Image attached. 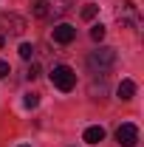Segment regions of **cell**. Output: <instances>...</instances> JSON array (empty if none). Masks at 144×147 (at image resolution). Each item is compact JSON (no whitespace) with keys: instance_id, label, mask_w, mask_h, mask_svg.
Here are the masks:
<instances>
[{"instance_id":"1","label":"cell","mask_w":144,"mask_h":147,"mask_svg":"<svg viewBox=\"0 0 144 147\" xmlns=\"http://www.w3.org/2000/svg\"><path fill=\"white\" fill-rule=\"evenodd\" d=\"M71 0H37L34 3V17L37 20H59L71 11Z\"/></svg>"},{"instance_id":"2","label":"cell","mask_w":144,"mask_h":147,"mask_svg":"<svg viewBox=\"0 0 144 147\" xmlns=\"http://www.w3.org/2000/svg\"><path fill=\"white\" fill-rule=\"evenodd\" d=\"M116 65V48H110V45H102L99 51H93V54L88 57V68L93 74H105L110 71Z\"/></svg>"},{"instance_id":"3","label":"cell","mask_w":144,"mask_h":147,"mask_svg":"<svg viewBox=\"0 0 144 147\" xmlns=\"http://www.w3.org/2000/svg\"><path fill=\"white\" fill-rule=\"evenodd\" d=\"M51 82H54V88H59V91H73V85H76V74H73V68H68V65H54L51 68Z\"/></svg>"},{"instance_id":"4","label":"cell","mask_w":144,"mask_h":147,"mask_svg":"<svg viewBox=\"0 0 144 147\" xmlns=\"http://www.w3.org/2000/svg\"><path fill=\"white\" fill-rule=\"evenodd\" d=\"M116 142H119L122 147H133L136 142H139V127H136V125H130V122L122 125V127L116 130Z\"/></svg>"},{"instance_id":"5","label":"cell","mask_w":144,"mask_h":147,"mask_svg":"<svg viewBox=\"0 0 144 147\" xmlns=\"http://www.w3.org/2000/svg\"><path fill=\"white\" fill-rule=\"evenodd\" d=\"M51 37H54V42H59V45H68V42L76 40V28L68 26V23H59V26L51 28Z\"/></svg>"},{"instance_id":"6","label":"cell","mask_w":144,"mask_h":147,"mask_svg":"<svg viewBox=\"0 0 144 147\" xmlns=\"http://www.w3.org/2000/svg\"><path fill=\"white\" fill-rule=\"evenodd\" d=\"M116 20H119V23H133V26H139L136 6H133V3H122V9L116 11Z\"/></svg>"},{"instance_id":"7","label":"cell","mask_w":144,"mask_h":147,"mask_svg":"<svg viewBox=\"0 0 144 147\" xmlns=\"http://www.w3.org/2000/svg\"><path fill=\"white\" fill-rule=\"evenodd\" d=\"M0 26H11V28H9L11 34H23V31H26V20L17 17V14H3V17H0Z\"/></svg>"},{"instance_id":"8","label":"cell","mask_w":144,"mask_h":147,"mask_svg":"<svg viewBox=\"0 0 144 147\" xmlns=\"http://www.w3.org/2000/svg\"><path fill=\"white\" fill-rule=\"evenodd\" d=\"M88 144H99L102 139H105V127H99V125H93V127H88L85 130V136H82Z\"/></svg>"},{"instance_id":"9","label":"cell","mask_w":144,"mask_h":147,"mask_svg":"<svg viewBox=\"0 0 144 147\" xmlns=\"http://www.w3.org/2000/svg\"><path fill=\"white\" fill-rule=\"evenodd\" d=\"M119 99H133V96H136V82H133V79H122V85H119Z\"/></svg>"},{"instance_id":"10","label":"cell","mask_w":144,"mask_h":147,"mask_svg":"<svg viewBox=\"0 0 144 147\" xmlns=\"http://www.w3.org/2000/svg\"><path fill=\"white\" fill-rule=\"evenodd\" d=\"M105 34H108V31H105V26H102V23H96V26L90 28V40H93V42H102Z\"/></svg>"},{"instance_id":"11","label":"cell","mask_w":144,"mask_h":147,"mask_svg":"<svg viewBox=\"0 0 144 147\" xmlns=\"http://www.w3.org/2000/svg\"><path fill=\"white\" fill-rule=\"evenodd\" d=\"M17 51H20V57H23V59H31V57H34V45H31V42H23Z\"/></svg>"},{"instance_id":"12","label":"cell","mask_w":144,"mask_h":147,"mask_svg":"<svg viewBox=\"0 0 144 147\" xmlns=\"http://www.w3.org/2000/svg\"><path fill=\"white\" fill-rule=\"evenodd\" d=\"M96 14H99V6H90V3H88V6L82 9V20H93Z\"/></svg>"},{"instance_id":"13","label":"cell","mask_w":144,"mask_h":147,"mask_svg":"<svg viewBox=\"0 0 144 147\" xmlns=\"http://www.w3.org/2000/svg\"><path fill=\"white\" fill-rule=\"evenodd\" d=\"M23 105H26V108H37V105H40V93H26Z\"/></svg>"},{"instance_id":"14","label":"cell","mask_w":144,"mask_h":147,"mask_svg":"<svg viewBox=\"0 0 144 147\" xmlns=\"http://www.w3.org/2000/svg\"><path fill=\"white\" fill-rule=\"evenodd\" d=\"M26 76H28V79H37V76H40V68H37V65H31V68H28V74H26Z\"/></svg>"},{"instance_id":"15","label":"cell","mask_w":144,"mask_h":147,"mask_svg":"<svg viewBox=\"0 0 144 147\" xmlns=\"http://www.w3.org/2000/svg\"><path fill=\"white\" fill-rule=\"evenodd\" d=\"M6 74H9V62H6V59H0V79H3Z\"/></svg>"},{"instance_id":"16","label":"cell","mask_w":144,"mask_h":147,"mask_svg":"<svg viewBox=\"0 0 144 147\" xmlns=\"http://www.w3.org/2000/svg\"><path fill=\"white\" fill-rule=\"evenodd\" d=\"M0 48H3V37H0Z\"/></svg>"},{"instance_id":"17","label":"cell","mask_w":144,"mask_h":147,"mask_svg":"<svg viewBox=\"0 0 144 147\" xmlns=\"http://www.w3.org/2000/svg\"><path fill=\"white\" fill-rule=\"evenodd\" d=\"M20 147H26V144H20Z\"/></svg>"}]
</instances>
